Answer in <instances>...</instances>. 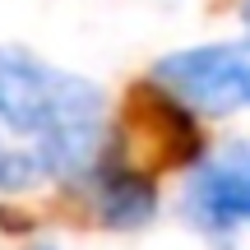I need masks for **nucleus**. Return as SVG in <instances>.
I'll return each mask as SVG.
<instances>
[{
    "instance_id": "f257e3e1",
    "label": "nucleus",
    "mask_w": 250,
    "mask_h": 250,
    "mask_svg": "<svg viewBox=\"0 0 250 250\" xmlns=\"http://www.w3.org/2000/svg\"><path fill=\"white\" fill-rule=\"evenodd\" d=\"M0 134L28 148L51 176H83L107 144V98L98 83L0 46Z\"/></svg>"
},
{
    "instance_id": "f03ea898",
    "label": "nucleus",
    "mask_w": 250,
    "mask_h": 250,
    "mask_svg": "<svg viewBox=\"0 0 250 250\" xmlns=\"http://www.w3.org/2000/svg\"><path fill=\"white\" fill-rule=\"evenodd\" d=\"M153 79L181 107L213 111V116L246 111L250 107V37L246 42L171 51L153 65Z\"/></svg>"
},
{
    "instance_id": "7ed1b4c3",
    "label": "nucleus",
    "mask_w": 250,
    "mask_h": 250,
    "mask_svg": "<svg viewBox=\"0 0 250 250\" xmlns=\"http://www.w3.org/2000/svg\"><path fill=\"white\" fill-rule=\"evenodd\" d=\"M181 208L213 241L250 227V139H232L218 153H208L190 171Z\"/></svg>"
},
{
    "instance_id": "20e7f679",
    "label": "nucleus",
    "mask_w": 250,
    "mask_h": 250,
    "mask_svg": "<svg viewBox=\"0 0 250 250\" xmlns=\"http://www.w3.org/2000/svg\"><path fill=\"white\" fill-rule=\"evenodd\" d=\"M98 213L102 223L111 227H139L153 218V186L139 176V171L121 167V171H107L98 186Z\"/></svg>"
},
{
    "instance_id": "39448f33",
    "label": "nucleus",
    "mask_w": 250,
    "mask_h": 250,
    "mask_svg": "<svg viewBox=\"0 0 250 250\" xmlns=\"http://www.w3.org/2000/svg\"><path fill=\"white\" fill-rule=\"evenodd\" d=\"M33 250H61V246H33Z\"/></svg>"
},
{
    "instance_id": "423d86ee",
    "label": "nucleus",
    "mask_w": 250,
    "mask_h": 250,
    "mask_svg": "<svg viewBox=\"0 0 250 250\" xmlns=\"http://www.w3.org/2000/svg\"><path fill=\"white\" fill-rule=\"evenodd\" d=\"M246 5H250V0H246Z\"/></svg>"
}]
</instances>
